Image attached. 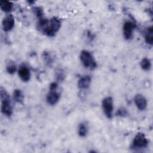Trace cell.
<instances>
[{
    "instance_id": "6da1fadb",
    "label": "cell",
    "mask_w": 153,
    "mask_h": 153,
    "mask_svg": "<svg viewBox=\"0 0 153 153\" xmlns=\"http://www.w3.org/2000/svg\"><path fill=\"white\" fill-rule=\"evenodd\" d=\"M38 20V29L49 37L55 36L61 27V21L56 17H53L50 19L43 17Z\"/></svg>"
},
{
    "instance_id": "7a4b0ae2",
    "label": "cell",
    "mask_w": 153,
    "mask_h": 153,
    "mask_svg": "<svg viewBox=\"0 0 153 153\" xmlns=\"http://www.w3.org/2000/svg\"><path fill=\"white\" fill-rule=\"evenodd\" d=\"M0 96L1 100V112L7 117H10L13 114V106L11 105L10 97L5 88L1 87Z\"/></svg>"
},
{
    "instance_id": "3957f363",
    "label": "cell",
    "mask_w": 153,
    "mask_h": 153,
    "mask_svg": "<svg viewBox=\"0 0 153 153\" xmlns=\"http://www.w3.org/2000/svg\"><path fill=\"white\" fill-rule=\"evenodd\" d=\"M80 60L82 65L87 69L94 70L97 67V63L92 54L87 50H82L79 55Z\"/></svg>"
},
{
    "instance_id": "277c9868",
    "label": "cell",
    "mask_w": 153,
    "mask_h": 153,
    "mask_svg": "<svg viewBox=\"0 0 153 153\" xmlns=\"http://www.w3.org/2000/svg\"><path fill=\"white\" fill-rule=\"evenodd\" d=\"M148 140L145 134L142 132L137 133L133 138L131 148L132 149H143L148 145Z\"/></svg>"
},
{
    "instance_id": "5b68a950",
    "label": "cell",
    "mask_w": 153,
    "mask_h": 153,
    "mask_svg": "<svg viewBox=\"0 0 153 153\" xmlns=\"http://www.w3.org/2000/svg\"><path fill=\"white\" fill-rule=\"evenodd\" d=\"M102 106L105 115L108 119H111L113 117L114 111V103L112 97L108 96L105 97L102 100Z\"/></svg>"
},
{
    "instance_id": "8992f818",
    "label": "cell",
    "mask_w": 153,
    "mask_h": 153,
    "mask_svg": "<svg viewBox=\"0 0 153 153\" xmlns=\"http://www.w3.org/2000/svg\"><path fill=\"white\" fill-rule=\"evenodd\" d=\"M14 24H15V20H14V16L11 14L7 15L4 18L2 22V26L3 30L5 32L10 31L14 27Z\"/></svg>"
},
{
    "instance_id": "52a82bcc",
    "label": "cell",
    "mask_w": 153,
    "mask_h": 153,
    "mask_svg": "<svg viewBox=\"0 0 153 153\" xmlns=\"http://www.w3.org/2000/svg\"><path fill=\"white\" fill-rule=\"evenodd\" d=\"M134 28V25L130 21H127L124 23L123 27V32L124 38L126 40H129L132 38Z\"/></svg>"
},
{
    "instance_id": "ba28073f",
    "label": "cell",
    "mask_w": 153,
    "mask_h": 153,
    "mask_svg": "<svg viewBox=\"0 0 153 153\" xmlns=\"http://www.w3.org/2000/svg\"><path fill=\"white\" fill-rule=\"evenodd\" d=\"M60 94L56 90H49L46 96V100L50 105H55L59 100Z\"/></svg>"
},
{
    "instance_id": "9c48e42d",
    "label": "cell",
    "mask_w": 153,
    "mask_h": 153,
    "mask_svg": "<svg viewBox=\"0 0 153 153\" xmlns=\"http://www.w3.org/2000/svg\"><path fill=\"white\" fill-rule=\"evenodd\" d=\"M134 102L137 108L140 111H143L146 108L147 100L146 98L141 94H137L135 96Z\"/></svg>"
},
{
    "instance_id": "30bf717a",
    "label": "cell",
    "mask_w": 153,
    "mask_h": 153,
    "mask_svg": "<svg viewBox=\"0 0 153 153\" xmlns=\"http://www.w3.org/2000/svg\"><path fill=\"white\" fill-rule=\"evenodd\" d=\"M18 74L20 78L23 82H27L30 78V72L29 69L25 65H21L18 70Z\"/></svg>"
},
{
    "instance_id": "8fae6325",
    "label": "cell",
    "mask_w": 153,
    "mask_h": 153,
    "mask_svg": "<svg viewBox=\"0 0 153 153\" xmlns=\"http://www.w3.org/2000/svg\"><path fill=\"white\" fill-rule=\"evenodd\" d=\"M91 78L90 75H84L81 76L78 81V87L80 90L88 89L91 84Z\"/></svg>"
},
{
    "instance_id": "7c38bea8",
    "label": "cell",
    "mask_w": 153,
    "mask_h": 153,
    "mask_svg": "<svg viewBox=\"0 0 153 153\" xmlns=\"http://www.w3.org/2000/svg\"><path fill=\"white\" fill-rule=\"evenodd\" d=\"M88 131V126L85 121L81 122L79 124L78 127V134L79 136L84 137L87 136Z\"/></svg>"
},
{
    "instance_id": "4fadbf2b",
    "label": "cell",
    "mask_w": 153,
    "mask_h": 153,
    "mask_svg": "<svg viewBox=\"0 0 153 153\" xmlns=\"http://www.w3.org/2000/svg\"><path fill=\"white\" fill-rule=\"evenodd\" d=\"M145 41L149 45L153 44V27L152 26L146 28L145 32Z\"/></svg>"
},
{
    "instance_id": "5bb4252c",
    "label": "cell",
    "mask_w": 153,
    "mask_h": 153,
    "mask_svg": "<svg viewBox=\"0 0 153 153\" xmlns=\"http://www.w3.org/2000/svg\"><path fill=\"white\" fill-rule=\"evenodd\" d=\"M0 8L2 11L8 13L12 10L13 8V4L11 1L2 0L0 1Z\"/></svg>"
},
{
    "instance_id": "9a60e30c",
    "label": "cell",
    "mask_w": 153,
    "mask_h": 153,
    "mask_svg": "<svg viewBox=\"0 0 153 153\" xmlns=\"http://www.w3.org/2000/svg\"><path fill=\"white\" fill-rule=\"evenodd\" d=\"M13 99L19 103H22L24 100V94L22 91L20 89H16L13 91Z\"/></svg>"
},
{
    "instance_id": "2e32d148",
    "label": "cell",
    "mask_w": 153,
    "mask_h": 153,
    "mask_svg": "<svg viewBox=\"0 0 153 153\" xmlns=\"http://www.w3.org/2000/svg\"><path fill=\"white\" fill-rule=\"evenodd\" d=\"M42 57H43V59L45 63L47 66H51L53 63L54 60L53 56L49 51H45L42 53Z\"/></svg>"
},
{
    "instance_id": "e0dca14e",
    "label": "cell",
    "mask_w": 153,
    "mask_h": 153,
    "mask_svg": "<svg viewBox=\"0 0 153 153\" xmlns=\"http://www.w3.org/2000/svg\"><path fill=\"white\" fill-rule=\"evenodd\" d=\"M54 75L56 81L58 82L63 81L66 77L64 70L61 68H58L55 70Z\"/></svg>"
},
{
    "instance_id": "ac0fdd59",
    "label": "cell",
    "mask_w": 153,
    "mask_h": 153,
    "mask_svg": "<svg viewBox=\"0 0 153 153\" xmlns=\"http://www.w3.org/2000/svg\"><path fill=\"white\" fill-rule=\"evenodd\" d=\"M140 67L143 70V71H149L150 69L151 68V60L146 58V57H144L142 59L141 62H140Z\"/></svg>"
},
{
    "instance_id": "d6986e66",
    "label": "cell",
    "mask_w": 153,
    "mask_h": 153,
    "mask_svg": "<svg viewBox=\"0 0 153 153\" xmlns=\"http://www.w3.org/2000/svg\"><path fill=\"white\" fill-rule=\"evenodd\" d=\"M16 70H17V66L14 62H11L8 63V64L6 66V71L10 75L14 74L16 72Z\"/></svg>"
},
{
    "instance_id": "ffe728a7",
    "label": "cell",
    "mask_w": 153,
    "mask_h": 153,
    "mask_svg": "<svg viewBox=\"0 0 153 153\" xmlns=\"http://www.w3.org/2000/svg\"><path fill=\"white\" fill-rule=\"evenodd\" d=\"M128 111L124 107H120L117 109L115 115L119 117H126L128 115Z\"/></svg>"
},
{
    "instance_id": "44dd1931",
    "label": "cell",
    "mask_w": 153,
    "mask_h": 153,
    "mask_svg": "<svg viewBox=\"0 0 153 153\" xmlns=\"http://www.w3.org/2000/svg\"><path fill=\"white\" fill-rule=\"evenodd\" d=\"M33 12L35 14V15L37 17L38 19L44 17L43 10L40 7H33Z\"/></svg>"
},
{
    "instance_id": "7402d4cb",
    "label": "cell",
    "mask_w": 153,
    "mask_h": 153,
    "mask_svg": "<svg viewBox=\"0 0 153 153\" xmlns=\"http://www.w3.org/2000/svg\"><path fill=\"white\" fill-rule=\"evenodd\" d=\"M58 87L57 82H51L49 85V90H56Z\"/></svg>"
}]
</instances>
